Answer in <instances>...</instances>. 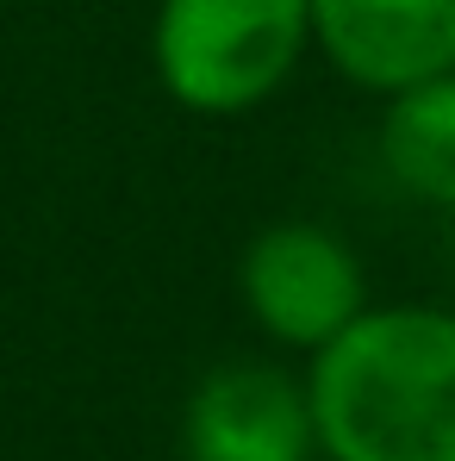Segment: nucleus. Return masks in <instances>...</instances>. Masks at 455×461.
<instances>
[{"mask_svg": "<svg viewBox=\"0 0 455 461\" xmlns=\"http://www.w3.org/2000/svg\"><path fill=\"white\" fill-rule=\"evenodd\" d=\"M318 456L455 461V312L362 306L305 375Z\"/></svg>", "mask_w": 455, "mask_h": 461, "instance_id": "nucleus-1", "label": "nucleus"}, {"mask_svg": "<svg viewBox=\"0 0 455 461\" xmlns=\"http://www.w3.org/2000/svg\"><path fill=\"white\" fill-rule=\"evenodd\" d=\"M312 44V0H162L150 25L156 81L200 119L262 106Z\"/></svg>", "mask_w": 455, "mask_h": 461, "instance_id": "nucleus-2", "label": "nucleus"}, {"mask_svg": "<svg viewBox=\"0 0 455 461\" xmlns=\"http://www.w3.org/2000/svg\"><path fill=\"white\" fill-rule=\"evenodd\" d=\"M237 300L243 312L287 349H324L343 324L369 306V281L356 249L324 225L281 219L262 225L237 256Z\"/></svg>", "mask_w": 455, "mask_h": 461, "instance_id": "nucleus-3", "label": "nucleus"}, {"mask_svg": "<svg viewBox=\"0 0 455 461\" xmlns=\"http://www.w3.org/2000/svg\"><path fill=\"white\" fill-rule=\"evenodd\" d=\"M187 461H312L318 424L305 381L275 362H219L181 411Z\"/></svg>", "mask_w": 455, "mask_h": 461, "instance_id": "nucleus-4", "label": "nucleus"}, {"mask_svg": "<svg viewBox=\"0 0 455 461\" xmlns=\"http://www.w3.org/2000/svg\"><path fill=\"white\" fill-rule=\"evenodd\" d=\"M312 44L356 87H412L455 69V0H312Z\"/></svg>", "mask_w": 455, "mask_h": 461, "instance_id": "nucleus-5", "label": "nucleus"}, {"mask_svg": "<svg viewBox=\"0 0 455 461\" xmlns=\"http://www.w3.org/2000/svg\"><path fill=\"white\" fill-rule=\"evenodd\" d=\"M380 162L412 200L455 212V69L387 94Z\"/></svg>", "mask_w": 455, "mask_h": 461, "instance_id": "nucleus-6", "label": "nucleus"}]
</instances>
